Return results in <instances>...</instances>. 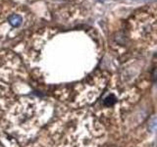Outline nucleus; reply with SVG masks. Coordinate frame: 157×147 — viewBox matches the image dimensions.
Instances as JSON below:
<instances>
[{
  "instance_id": "f257e3e1",
  "label": "nucleus",
  "mask_w": 157,
  "mask_h": 147,
  "mask_svg": "<svg viewBox=\"0 0 157 147\" xmlns=\"http://www.w3.org/2000/svg\"><path fill=\"white\" fill-rule=\"evenodd\" d=\"M8 21L11 26H13V27H20V26L22 25V17L20 16V15H11V16L8 18Z\"/></svg>"
},
{
  "instance_id": "f03ea898",
  "label": "nucleus",
  "mask_w": 157,
  "mask_h": 147,
  "mask_svg": "<svg viewBox=\"0 0 157 147\" xmlns=\"http://www.w3.org/2000/svg\"><path fill=\"white\" fill-rule=\"evenodd\" d=\"M148 130L151 132H157V117H153L152 119L149 121Z\"/></svg>"
},
{
  "instance_id": "7ed1b4c3",
  "label": "nucleus",
  "mask_w": 157,
  "mask_h": 147,
  "mask_svg": "<svg viewBox=\"0 0 157 147\" xmlns=\"http://www.w3.org/2000/svg\"><path fill=\"white\" fill-rule=\"evenodd\" d=\"M115 102H116V98L114 95H109V96L104 99V105L106 106H112L113 104H115Z\"/></svg>"
},
{
  "instance_id": "20e7f679",
  "label": "nucleus",
  "mask_w": 157,
  "mask_h": 147,
  "mask_svg": "<svg viewBox=\"0 0 157 147\" xmlns=\"http://www.w3.org/2000/svg\"><path fill=\"white\" fill-rule=\"evenodd\" d=\"M152 76L155 80H157V68H155L152 72Z\"/></svg>"
},
{
  "instance_id": "39448f33",
  "label": "nucleus",
  "mask_w": 157,
  "mask_h": 147,
  "mask_svg": "<svg viewBox=\"0 0 157 147\" xmlns=\"http://www.w3.org/2000/svg\"><path fill=\"white\" fill-rule=\"evenodd\" d=\"M136 1H144V0H136Z\"/></svg>"
}]
</instances>
